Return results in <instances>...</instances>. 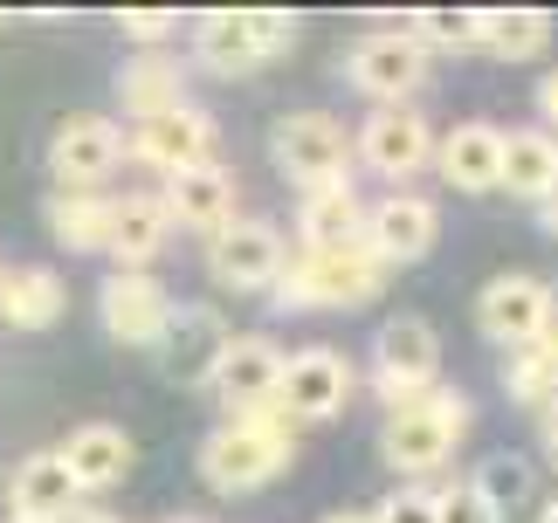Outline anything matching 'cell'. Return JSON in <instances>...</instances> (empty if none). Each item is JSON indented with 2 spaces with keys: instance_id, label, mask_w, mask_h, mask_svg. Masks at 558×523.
I'll use <instances>...</instances> for the list:
<instances>
[{
  "instance_id": "1",
  "label": "cell",
  "mask_w": 558,
  "mask_h": 523,
  "mask_svg": "<svg viewBox=\"0 0 558 523\" xmlns=\"http://www.w3.org/2000/svg\"><path fill=\"white\" fill-rule=\"evenodd\" d=\"M290 462H296V427L276 406L269 413H228V421L207 427V441H201V483L221 489V496L269 489Z\"/></svg>"
},
{
  "instance_id": "2",
  "label": "cell",
  "mask_w": 558,
  "mask_h": 523,
  "mask_svg": "<svg viewBox=\"0 0 558 523\" xmlns=\"http://www.w3.org/2000/svg\"><path fill=\"white\" fill-rule=\"evenodd\" d=\"M386 290V262L352 242V248H296L283 282H276V311H359Z\"/></svg>"
},
{
  "instance_id": "3",
  "label": "cell",
  "mask_w": 558,
  "mask_h": 523,
  "mask_svg": "<svg viewBox=\"0 0 558 523\" xmlns=\"http://www.w3.org/2000/svg\"><path fill=\"white\" fill-rule=\"evenodd\" d=\"M462 434H469V400L462 392H427V400L386 413L379 454H386V469H393L400 483H427L435 469L456 462Z\"/></svg>"
},
{
  "instance_id": "4",
  "label": "cell",
  "mask_w": 558,
  "mask_h": 523,
  "mask_svg": "<svg viewBox=\"0 0 558 523\" xmlns=\"http://www.w3.org/2000/svg\"><path fill=\"white\" fill-rule=\"evenodd\" d=\"M296 41V14L276 8H214L193 21V62L214 76H255Z\"/></svg>"
},
{
  "instance_id": "5",
  "label": "cell",
  "mask_w": 558,
  "mask_h": 523,
  "mask_svg": "<svg viewBox=\"0 0 558 523\" xmlns=\"http://www.w3.org/2000/svg\"><path fill=\"white\" fill-rule=\"evenodd\" d=\"M269 159L290 186H331V180H352V159H359V131H345L331 111H283L269 124Z\"/></svg>"
},
{
  "instance_id": "6",
  "label": "cell",
  "mask_w": 558,
  "mask_h": 523,
  "mask_svg": "<svg viewBox=\"0 0 558 523\" xmlns=\"http://www.w3.org/2000/svg\"><path fill=\"white\" fill-rule=\"evenodd\" d=\"M441 338L427 317H393L386 331L373 338V392L386 400V413L427 400V392H441Z\"/></svg>"
},
{
  "instance_id": "7",
  "label": "cell",
  "mask_w": 558,
  "mask_h": 523,
  "mask_svg": "<svg viewBox=\"0 0 558 523\" xmlns=\"http://www.w3.org/2000/svg\"><path fill=\"white\" fill-rule=\"evenodd\" d=\"M427 56L421 41H414V28H366L345 49V62H338V70H345V83L352 90H366V97H379V104H414V90L427 83Z\"/></svg>"
},
{
  "instance_id": "8",
  "label": "cell",
  "mask_w": 558,
  "mask_h": 523,
  "mask_svg": "<svg viewBox=\"0 0 558 523\" xmlns=\"http://www.w3.org/2000/svg\"><path fill=\"white\" fill-rule=\"evenodd\" d=\"M352 392H359V365L345 352H331V344H304V352H290V365H283L276 413H283L290 427H325V421L345 413Z\"/></svg>"
},
{
  "instance_id": "9",
  "label": "cell",
  "mask_w": 558,
  "mask_h": 523,
  "mask_svg": "<svg viewBox=\"0 0 558 523\" xmlns=\"http://www.w3.org/2000/svg\"><path fill=\"white\" fill-rule=\"evenodd\" d=\"M290 269V248L276 221H255V214H234L221 234H207V276L221 290H276Z\"/></svg>"
},
{
  "instance_id": "10",
  "label": "cell",
  "mask_w": 558,
  "mask_h": 523,
  "mask_svg": "<svg viewBox=\"0 0 558 523\" xmlns=\"http://www.w3.org/2000/svg\"><path fill=\"white\" fill-rule=\"evenodd\" d=\"M118 159H124V131L111 118H97V111H70L56 124V138H49L56 193H97L118 172Z\"/></svg>"
},
{
  "instance_id": "11",
  "label": "cell",
  "mask_w": 558,
  "mask_h": 523,
  "mask_svg": "<svg viewBox=\"0 0 558 523\" xmlns=\"http://www.w3.org/2000/svg\"><path fill=\"white\" fill-rule=\"evenodd\" d=\"M435 151H441V138L414 104H379V111L359 124V166L379 172V180H393V186L414 180L421 166H435Z\"/></svg>"
},
{
  "instance_id": "12",
  "label": "cell",
  "mask_w": 558,
  "mask_h": 523,
  "mask_svg": "<svg viewBox=\"0 0 558 523\" xmlns=\"http://www.w3.org/2000/svg\"><path fill=\"white\" fill-rule=\"evenodd\" d=\"M97 317H104V331L118 344H166L180 303L166 296V282L153 269H111L104 290H97Z\"/></svg>"
},
{
  "instance_id": "13",
  "label": "cell",
  "mask_w": 558,
  "mask_h": 523,
  "mask_svg": "<svg viewBox=\"0 0 558 523\" xmlns=\"http://www.w3.org/2000/svg\"><path fill=\"white\" fill-rule=\"evenodd\" d=\"M551 290H545V276H531V269H504V276H489L483 282V296H476V324H483V338H497L510 344V352H524V344H538L545 331V317H551Z\"/></svg>"
},
{
  "instance_id": "14",
  "label": "cell",
  "mask_w": 558,
  "mask_h": 523,
  "mask_svg": "<svg viewBox=\"0 0 558 523\" xmlns=\"http://www.w3.org/2000/svg\"><path fill=\"white\" fill-rule=\"evenodd\" d=\"M214 145H221V131H214V118L201 111V104H180V111L145 118V124L132 131V159H145V166L159 172V180L207 166V159H214Z\"/></svg>"
},
{
  "instance_id": "15",
  "label": "cell",
  "mask_w": 558,
  "mask_h": 523,
  "mask_svg": "<svg viewBox=\"0 0 558 523\" xmlns=\"http://www.w3.org/2000/svg\"><path fill=\"white\" fill-rule=\"evenodd\" d=\"M435 234H441V214L427 193L414 186H393V193H379L373 214H366V248L393 269V262H421L427 248H435Z\"/></svg>"
},
{
  "instance_id": "16",
  "label": "cell",
  "mask_w": 558,
  "mask_h": 523,
  "mask_svg": "<svg viewBox=\"0 0 558 523\" xmlns=\"http://www.w3.org/2000/svg\"><path fill=\"white\" fill-rule=\"evenodd\" d=\"M283 365H290V352H283L276 338L242 331V338L228 344L221 373H214V392H221L228 413H269L276 392H283Z\"/></svg>"
},
{
  "instance_id": "17",
  "label": "cell",
  "mask_w": 558,
  "mask_h": 523,
  "mask_svg": "<svg viewBox=\"0 0 558 523\" xmlns=\"http://www.w3.org/2000/svg\"><path fill=\"white\" fill-rule=\"evenodd\" d=\"M228 317L214 311V303H180V317H173V331H166V373H173L180 386H214V373H221V358H228Z\"/></svg>"
},
{
  "instance_id": "18",
  "label": "cell",
  "mask_w": 558,
  "mask_h": 523,
  "mask_svg": "<svg viewBox=\"0 0 558 523\" xmlns=\"http://www.w3.org/2000/svg\"><path fill=\"white\" fill-rule=\"evenodd\" d=\"M504 138H510V131L483 124V118L441 131V151H435L441 180L456 186V193H497L504 186Z\"/></svg>"
},
{
  "instance_id": "19",
  "label": "cell",
  "mask_w": 558,
  "mask_h": 523,
  "mask_svg": "<svg viewBox=\"0 0 558 523\" xmlns=\"http://www.w3.org/2000/svg\"><path fill=\"white\" fill-rule=\"evenodd\" d=\"M366 200H359L352 180H331V186H311L296 200V242L304 248H352L366 242Z\"/></svg>"
},
{
  "instance_id": "20",
  "label": "cell",
  "mask_w": 558,
  "mask_h": 523,
  "mask_svg": "<svg viewBox=\"0 0 558 523\" xmlns=\"http://www.w3.org/2000/svg\"><path fill=\"white\" fill-rule=\"evenodd\" d=\"M76 496H83V483L70 475L62 448H35L28 462L8 475V516H49V523H62L76 510Z\"/></svg>"
},
{
  "instance_id": "21",
  "label": "cell",
  "mask_w": 558,
  "mask_h": 523,
  "mask_svg": "<svg viewBox=\"0 0 558 523\" xmlns=\"http://www.w3.org/2000/svg\"><path fill=\"white\" fill-rule=\"evenodd\" d=\"M159 193H166V207H173L180 228L221 234V228L234 221V172H228L221 159H207V166H193V172H173Z\"/></svg>"
},
{
  "instance_id": "22",
  "label": "cell",
  "mask_w": 558,
  "mask_h": 523,
  "mask_svg": "<svg viewBox=\"0 0 558 523\" xmlns=\"http://www.w3.org/2000/svg\"><path fill=\"white\" fill-rule=\"evenodd\" d=\"M41 221L49 234L70 255H111V234H118V193H49V207H41Z\"/></svg>"
},
{
  "instance_id": "23",
  "label": "cell",
  "mask_w": 558,
  "mask_h": 523,
  "mask_svg": "<svg viewBox=\"0 0 558 523\" xmlns=\"http://www.w3.org/2000/svg\"><path fill=\"white\" fill-rule=\"evenodd\" d=\"M62 462H70V475L83 489H111V483L132 475L138 448H132V434H124L118 421H83L70 441H62Z\"/></svg>"
},
{
  "instance_id": "24",
  "label": "cell",
  "mask_w": 558,
  "mask_h": 523,
  "mask_svg": "<svg viewBox=\"0 0 558 523\" xmlns=\"http://www.w3.org/2000/svg\"><path fill=\"white\" fill-rule=\"evenodd\" d=\"M118 97H124V111H132L138 124H145V118L180 111V104H193V97H186V70H180V56H166V49L124 62V70H118Z\"/></svg>"
},
{
  "instance_id": "25",
  "label": "cell",
  "mask_w": 558,
  "mask_h": 523,
  "mask_svg": "<svg viewBox=\"0 0 558 523\" xmlns=\"http://www.w3.org/2000/svg\"><path fill=\"white\" fill-rule=\"evenodd\" d=\"M62 317V276L41 262H8L0 276V324L8 331H49Z\"/></svg>"
},
{
  "instance_id": "26",
  "label": "cell",
  "mask_w": 558,
  "mask_h": 523,
  "mask_svg": "<svg viewBox=\"0 0 558 523\" xmlns=\"http://www.w3.org/2000/svg\"><path fill=\"white\" fill-rule=\"evenodd\" d=\"M173 207L166 193H118V234H111V255L118 269H145L166 242H173Z\"/></svg>"
},
{
  "instance_id": "27",
  "label": "cell",
  "mask_w": 558,
  "mask_h": 523,
  "mask_svg": "<svg viewBox=\"0 0 558 523\" xmlns=\"http://www.w3.org/2000/svg\"><path fill=\"white\" fill-rule=\"evenodd\" d=\"M504 186L518 193V200H531V207H545L558 193V138L545 124H524V131L504 138Z\"/></svg>"
},
{
  "instance_id": "28",
  "label": "cell",
  "mask_w": 558,
  "mask_h": 523,
  "mask_svg": "<svg viewBox=\"0 0 558 523\" xmlns=\"http://www.w3.org/2000/svg\"><path fill=\"white\" fill-rule=\"evenodd\" d=\"M483 49L497 62H538L551 49V21L538 8H489L483 14Z\"/></svg>"
},
{
  "instance_id": "29",
  "label": "cell",
  "mask_w": 558,
  "mask_h": 523,
  "mask_svg": "<svg viewBox=\"0 0 558 523\" xmlns=\"http://www.w3.org/2000/svg\"><path fill=\"white\" fill-rule=\"evenodd\" d=\"M414 41L427 56H469V49H483V14L476 8H421L414 21Z\"/></svg>"
},
{
  "instance_id": "30",
  "label": "cell",
  "mask_w": 558,
  "mask_h": 523,
  "mask_svg": "<svg viewBox=\"0 0 558 523\" xmlns=\"http://www.w3.org/2000/svg\"><path fill=\"white\" fill-rule=\"evenodd\" d=\"M497 510H518V503H531L538 496V469L524 462V454H489V462H476V475H469Z\"/></svg>"
},
{
  "instance_id": "31",
  "label": "cell",
  "mask_w": 558,
  "mask_h": 523,
  "mask_svg": "<svg viewBox=\"0 0 558 523\" xmlns=\"http://www.w3.org/2000/svg\"><path fill=\"white\" fill-rule=\"evenodd\" d=\"M504 386L518 406H551L558 400V358H545L538 344H524V352L504 358Z\"/></svg>"
},
{
  "instance_id": "32",
  "label": "cell",
  "mask_w": 558,
  "mask_h": 523,
  "mask_svg": "<svg viewBox=\"0 0 558 523\" xmlns=\"http://www.w3.org/2000/svg\"><path fill=\"white\" fill-rule=\"evenodd\" d=\"M435 516H441V523H504V510L489 503L476 483H448V489H435Z\"/></svg>"
},
{
  "instance_id": "33",
  "label": "cell",
  "mask_w": 558,
  "mask_h": 523,
  "mask_svg": "<svg viewBox=\"0 0 558 523\" xmlns=\"http://www.w3.org/2000/svg\"><path fill=\"white\" fill-rule=\"evenodd\" d=\"M373 523H441L435 516V489L400 483L393 496H379V503H373Z\"/></svg>"
},
{
  "instance_id": "34",
  "label": "cell",
  "mask_w": 558,
  "mask_h": 523,
  "mask_svg": "<svg viewBox=\"0 0 558 523\" xmlns=\"http://www.w3.org/2000/svg\"><path fill=\"white\" fill-rule=\"evenodd\" d=\"M173 28H180V21H173V14H159V8H124V14H118V35H124V41H138L145 56H153Z\"/></svg>"
},
{
  "instance_id": "35",
  "label": "cell",
  "mask_w": 558,
  "mask_h": 523,
  "mask_svg": "<svg viewBox=\"0 0 558 523\" xmlns=\"http://www.w3.org/2000/svg\"><path fill=\"white\" fill-rule=\"evenodd\" d=\"M538 118H545V124H558V62L538 76Z\"/></svg>"
},
{
  "instance_id": "36",
  "label": "cell",
  "mask_w": 558,
  "mask_h": 523,
  "mask_svg": "<svg viewBox=\"0 0 558 523\" xmlns=\"http://www.w3.org/2000/svg\"><path fill=\"white\" fill-rule=\"evenodd\" d=\"M538 352L558 358V303H551V317H545V331H538Z\"/></svg>"
},
{
  "instance_id": "37",
  "label": "cell",
  "mask_w": 558,
  "mask_h": 523,
  "mask_svg": "<svg viewBox=\"0 0 558 523\" xmlns=\"http://www.w3.org/2000/svg\"><path fill=\"white\" fill-rule=\"evenodd\" d=\"M62 523H118V516H111V510H97V503H76Z\"/></svg>"
},
{
  "instance_id": "38",
  "label": "cell",
  "mask_w": 558,
  "mask_h": 523,
  "mask_svg": "<svg viewBox=\"0 0 558 523\" xmlns=\"http://www.w3.org/2000/svg\"><path fill=\"white\" fill-rule=\"evenodd\" d=\"M545 448H551V462H558V400L545 406Z\"/></svg>"
},
{
  "instance_id": "39",
  "label": "cell",
  "mask_w": 558,
  "mask_h": 523,
  "mask_svg": "<svg viewBox=\"0 0 558 523\" xmlns=\"http://www.w3.org/2000/svg\"><path fill=\"white\" fill-rule=\"evenodd\" d=\"M538 221H545V228H551V234H558V193H551V200H545V207H538Z\"/></svg>"
},
{
  "instance_id": "40",
  "label": "cell",
  "mask_w": 558,
  "mask_h": 523,
  "mask_svg": "<svg viewBox=\"0 0 558 523\" xmlns=\"http://www.w3.org/2000/svg\"><path fill=\"white\" fill-rule=\"evenodd\" d=\"M538 523H558V496H551V503H545V510H538Z\"/></svg>"
},
{
  "instance_id": "41",
  "label": "cell",
  "mask_w": 558,
  "mask_h": 523,
  "mask_svg": "<svg viewBox=\"0 0 558 523\" xmlns=\"http://www.w3.org/2000/svg\"><path fill=\"white\" fill-rule=\"evenodd\" d=\"M325 523H373V510L366 516H325Z\"/></svg>"
},
{
  "instance_id": "42",
  "label": "cell",
  "mask_w": 558,
  "mask_h": 523,
  "mask_svg": "<svg viewBox=\"0 0 558 523\" xmlns=\"http://www.w3.org/2000/svg\"><path fill=\"white\" fill-rule=\"evenodd\" d=\"M8 523H49V516H8Z\"/></svg>"
},
{
  "instance_id": "43",
  "label": "cell",
  "mask_w": 558,
  "mask_h": 523,
  "mask_svg": "<svg viewBox=\"0 0 558 523\" xmlns=\"http://www.w3.org/2000/svg\"><path fill=\"white\" fill-rule=\"evenodd\" d=\"M0 276H8V262H0Z\"/></svg>"
}]
</instances>
